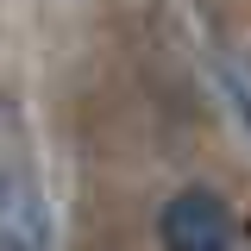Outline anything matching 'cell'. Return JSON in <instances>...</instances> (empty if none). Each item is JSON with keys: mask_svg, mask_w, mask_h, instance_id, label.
<instances>
[{"mask_svg": "<svg viewBox=\"0 0 251 251\" xmlns=\"http://www.w3.org/2000/svg\"><path fill=\"white\" fill-rule=\"evenodd\" d=\"M0 251H57L50 201L25 157H0Z\"/></svg>", "mask_w": 251, "mask_h": 251, "instance_id": "7a4b0ae2", "label": "cell"}, {"mask_svg": "<svg viewBox=\"0 0 251 251\" xmlns=\"http://www.w3.org/2000/svg\"><path fill=\"white\" fill-rule=\"evenodd\" d=\"M157 239L163 251H232L239 245V220L226 207L220 188H176L157 214Z\"/></svg>", "mask_w": 251, "mask_h": 251, "instance_id": "6da1fadb", "label": "cell"}, {"mask_svg": "<svg viewBox=\"0 0 251 251\" xmlns=\"http://www.w3.org/2000/svg\"><path fill=\"white\" fill-rule=\"evenodd\" d=\"M220 82H226L232 113H239V120H245V132H251V75H245V69H232V63H220Z\"/></svg>", "mask_w": 251, "mask_h": 251, "instance_id": "3957f363", "label": "cell"}]
</instances>
